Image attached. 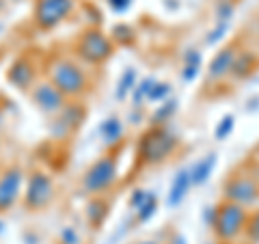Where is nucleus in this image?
Here are the masks:
<instances>
[{"mask_svg": "<svg viewBox=\"0 0 259 244\" xmlns=\"http://www.w3.org/2000/svg\"><path fill=\"white\" fill-rule=\"evenodd\" d=\"M223 199L253 210L259 206V180L250 173H231L223 186Z\"/></svg>", "mask_w": 259, "mask_h": 244, "instance_id": "0eeeda50", "label": "nucleus"}, {"mask_svg": "<svg viewBox=\"0 0 259 244\" xmlns=\"http://www.w3.org/2000/svg\"><path fill=\"white\" fill-rule=\"evenodd\" d=\"M201 65H203V54H201V50H197V48L186 50L182 56V71H180L182 83H186V85L194 83L201 74Z\"/></svg>", "mask_w": 259, "mask_h": 244, "instance_id": "a211bd4d", "label": "nucleus"}, {"mask_svg": "<svg viewBox=\"0 0 259 244\" xmlns=\"http://www.w3.org/2000/svg\"><path fill=\"white\" fill-rule=\"evenodd\" d=\"M7 80L20 91H30L32 87L39 83L37 78V65L35 61L30 59L28 54L18 56L11 65H9V71H7Z\"/></svg>", "mask_w": 259, "mask_h": 244, "instance_id": "f8f14e48", "label": "nucleus"}, {"mask_svg": "<svg viewBox=\"0 0 259 244\" xmlns=\"http://www.w3.org/2000/svg\"><path fill=\"white\" fill-rule=\"evenodd\" d=\"M214 216H216V206H205L203 208V214H201V221L207 229H212V223H214Z\"/></svg>", "mask_w": 259, "mask_h": 244, "instance_id": "473e14b6", "label": "nucleus"}, {"mask_svg": "<svg viewBox=\"0 0 259 244\" xmlns=\"http://www.w3.org/2000/svg\"><path fill=\"white\" fill-rule=\"evenodd\" d=\"M30 100L37 106L39 112H44L46 117H54L67 106V97H65L59 89H56L50 80H39V83L30 89Z\"/></svg>", "mask_w": 259, "mask_h": 244, "instance_id": "9d476101", "label": "nucleus"}, {"mask_svg": "<svg viewBox=\"0 0 259 244\" xmlns=\"http://www.w3.org/2000/svg\"><path fill=\"white\" fill-rule=\"evenodd\" d=\"M192 188V177H190V169H180L171 182V188L166 192V208L175 210L188 197V192Z\"/></svg>", "mask_w": 259, "mask_h": 244, "instance_id": "4468645a", "label": "nucleus"}, {"mask_svg": "<svg viewBox=\"0 0 259 244\" xmlns=\"http://www.w3.org/2000/svg\"><path fill=\"white\" fill-rule=\"evenodd\" d=\"M233 13H236V5L231 0H218L214 7V18L216 22H229L233 20Z\"/></svg>", "mask_w": 259, "mask_h": 244, "instance_id": "c85d7f7f", "label": "nucleus"}, {"mask_svg": "<svg viewBox=\"0 0 259 244\" xmlns=\"http://www.w3.org/2000/svg\"><path fill=\"white\" fill-rule=\"evenodd\" d=\"M134 37H136V32L130 24H117L110 32V39L115 46H130L134 42Z\"/></svg>", "mask_w": 259, "mask_h": 244, "instance_id": "393cba45", "label": "nucleus"}, {"mask_svg": "<svg viewBox=\"0 0 259 244\" xmlns=\"http://www.w3.org/2000/svg\"><path fill=\"white\" fill-rule=\"evenodd\" d=\"M153 85H156V78L153 76H147V78H141L139 83H136L132 95H130V102H132V108H143L145 104H147V97L151 93Z\"/></svg>", "mask_w": 259, "mask_h": 244, "instance_id": "5701e85b", "label": "nucleus"}, {"mask_svg": "<svg viewBox=\"0 0 259 244\" xmlns=\"http://www.w3.org/2000/svg\"><path fill=\"white\" fill-rule=\"evenodd\" d=\"M108 201L102 199V197H91V201L87 203V223L95 227V229H100V227L106 223V218L110 214L108 210Z\"/></svg>", "mask_w": 259, "mask_h": 244, "instance_id": "6ab92c4d", "label": "nucleus"}, {"mask_svg": "<svg viewBox=\"0 0 259 244\" xmlns=\"http://www.w3.org/2000/svg\"><path fill=\"white\" fill-rule=\"evenodd\" d=\"M257 67H259V59H257L255 52L238 50L236 59H233V65H231L229 78H233V80H246V78H250V74H255Z\"/></svg>", "mask_w": 259, "mask_h": 244, "instance_id": "dca6fc26", "label": "nucleus"}, {"mask_svg": "<svg viewBox=\"0 0 259 244\" xmlns=\"http://www.w3.org/2000/svg\"><path fill=\"white\" fill-rule=\"evenodd\" d=\"M238 50L240 48L236 44H231V46L221 48V50L212 56V61L207 65V74H205L207 83H223L225 78H229L231 65H233V59H236Z\"/></svg>", "mask_w": 259, "mask_h": 244, "instance_id": "ddd939ff", "label": "nucleus"}, {"mask_svg": "<svg viewBox=\"0 0 259 244\" xmlns=\"http://www.w3.org/2000/svg\"><path fill=\"white\" fill-rule=\"evenodd\" d=\"M56 197V184L52 175L44 169H35L26 175V184H24L22 203L28 212H41V210L50 208V203Z\"/></svg>", "mask_w": 259, "mask_h": 244, "instance_id": "39448f33", "label": "nucleus"}, {"mask_svg": "<svg viewBox=\"0 0 259 244\" xmlns=\"http://www.w3.org/2000/svg\"><path fill=\"white\" fill-rule=\"evenodd\" d=\"M229 28H231V24H229V22H216V24H214V28L207 32L205 44H207V46H216L218 42H223L225 35L229 32Z\"/></svg>", "mask_w": 259, "mask_h": 244, "instance_id": "c756f323", "label": "nucleus"}, {"mask_svg": "<svg viewBox=\"0 0 259 244\" xmlns=\"http://www.w3.org/2000/svg\"><path fill=\"white\" fill-rule=\"evenodd\" d=\"M50 136L56 138V141H63V138H67L69 134H74L76 130L80 128V124H82L84 119V110L82 106H78V104H71L67 102V106H65L59 115L50 117Z\"/></svg>", "mask_w": 259, "mask_h": 244, "instance_id": "9b49d317", "label": "nucleus"}, {"mask_svg": "<svg viewBox=\"0 0 259 244\" xmlns=\"http://www.w3.org/2000/svg\"><path fill=\"white\" fill-rule=\"evenodd\" d=\"M180 147V141L177 136L168 130L166 126H149L139 138V149H136V156H139L141 165L145 167H158L164 160H168Z\"/></svg>", "mask_w": 259, "mask_h": 244, "instance_id": "f03ea898", "label": "nucleus"}, {"mask_svg": "<svg viewBox=\"0 0 259 244\" xmlns=\"http://www.w3.org/2000/svg\"><path fill=\"white\" fill-rule=\"evenodd\" d=\"M106 5L110 7L112 13H125V11L132 9L134 0H106Z\"/></svg>", "mask_w": 259, "mask_h": 244, "instance_id": "2f4dec72", "label": "nucleus"}, {"mask_svg": "<svg viewBox=\"0 0 259 244\" xmlns=\"http://www.w3.org/2000/svg\"><path fill=\"white\" fill-rule=\"evenodd\" d=\"M97 134H100L104 147L115 149L117 145L121 143L123 134H125V126H123V121H121L117 115H108L100 124V128H97Z\"/></svg>", "mask_w": 259, "mask_h": 244, "instance_id": "2eb2a0df", "label": "nucleus"}, {"mask_svg": "<svg viewBox=\"0 0 259 244\" xmlns=\"http://www.w3.org/2000/svg\"><path fill=\"white\" fill-rule=\"evenodd\" d=\"M130 244H162V242L156 240V238H143V240H134V242H130Z\"/></svg>", "mask_w": 259, "mask_h": 244, "instance_id": "c9c22d12", "label": "nucleus"}, {"mask_svg": "<svg viewBox=\"0 0 259 244\" xmlns=\"http://www.w3.org/2000/svg\"><path fill=\"white\" fill-rule=\"evenodd\" d=\"M15 3H20V0H15Z\"/></svg>", "mask_w": 259, "mask_h": 244, "instance_id": "a19ab883", "label": "nucleus"}, {"mask_svg": "<svg viewBox=\"0 0 259 244\" xmlns=\"http://www.w3.org/2000/svg\"><path fill=\"white\" fill-rule=\"evenodd\" d=\"M147 194H149V190H145V188H134L132 192H130V197H127V208L134 212V210L139 208L145 199H147Z\"/></svg>", "mask_w": 259, "mask_h": 244, "instance_id": "7c9ffc66", "label": "nucleus"}, {"mask_svg": "<svg viewBox=\"0 0 259 244\" xmlns=\"http://www.w3.org/2000/svg\"><path fill=\"white\" fill-rule=\"evenodd\" d=\"M24 184H26V175H24L22 167L13 165L3 169L0 173V214L11 212L18 206L24 194Z\"/></svg>", "mask_w": 259, "mask_h": 244, "instance_id": "1a4fd4ad", "label": "nucleus"}, {"mask_svg": "<svg viewBox=\"0 0 259 244\" xmlns=\"http://www.w3.org/2000/svg\"><path fill=\"white\" fill-rule=\"evenodd\" d=\"M3 124H5V110L0 106V128H3Z\"/></svg>", "mask_w": 259, "mask_h": 244, "instance_id": "e433bc0d", "label": "nucleus"}, {"mask_svg": "<svg viewBox=\"0 0 259 244\" xmlns=\"http://www.w3.org/2000/svg\"><path fill=\"white\" fill-rule=\"evenodd\" d=\"M218 165V153L216 151H209L205 153L203 158H199L194 165L190 167V177H192V186H203L209 182L214 169Z\"/></svg>", "mask_w": 259, "mask_h": 244, "instance_id": "f3484780", "label": "nucleus"}, {"mask_svg": "<svg viewBox=\"0 0 259 244\" xmlns=\"http://www.w3.org/2000/svg\"><path fill=\"white\" fill-rule=\"evenodd\" d=\"M74 11V0H35L32 20L41 30H52Z\"/></svg>", "mask_w": 259, "mask_h": 244, "instance_id": "6e6552de", "label": "nucleus"}, {"mask_svg": "<svg viewBox=\"0 0 259 244\" xmlns=\"http://www.w3.org/2000/svg\"><path fill=\"white\" fill-rule=\"evenodd\" d=\"M233 130H236V115H233V112H227V115H223L218 119V124L214 128V141H218V143L227 141V138L233 134Z\"/></svg>", "mask_w": 259, "mask_h": 244, "instance_id": "b1692460", "label": "nucleus"}, {"mask_svg": "<svg viewBox=\"0 0 259 244\" xmlns=\"http://www.w3.org/2000/svg\"><path fill=\"white\" fill-rule=\"evenodd\" d=\"M244 240H246L248 244H259V206L253 208V212L248 214V223H246Z\"/></svg>", "mask_w": 259, "mask_h": 244, "instance_id": "cd10ccee", "label": "nucleus"}, {"mask_svg": "<svg viewBox=\"0 0 259 244\" xmlns=\"http://www.w3.org/2000/svg\"><path fill=\"white\" fill-rule=\"evenodd\" d=\"M248 214H250V210L223 199L216 206V216L212 223V231L216 235V240L221 244H233L240 238H244Z\"/></svg>", "mask_w": 259, "mask_h": 244, "instance_id": "7ed1b4c3", "label": "nucleus"}, {"mask_svg": "<svg viewBox=\"0 0 259 244\" xmlns=\"http://www.w3.org/2000/svg\"><path fill=\"white\" fill-rule=\"evenodd\" d=\"M0 231H3V221H0Z\"/></svg>", "mask_w": 259, "mask_h": 244, "instance_id": "4c0bfd02", "label": "nucleus"}, {"mask_svg": "<svg viewBox=\"0 0 259 244\" xmlns=\"http://www.w3.org/2000/svg\"><path fill=\"white\" fill-rule=\"evenodd\" d=\"M136 83H139V71H136L134 67H125L123 71H121V76H119L117 91H115V100H117V102L127 100V97L132 95Z\"/></svg>", "mask_w": 259, "mask_h": 244, "instance_id": "aec40b11", "label": "nucleus"}, {"mask_svg": "<svg viewBox=\"0 0 259 244\" xmlns=\"http://www.w3.org/2000/svg\"><path fill=\"white\" fill-rule=\"evenodd\" d=\"M166 244H188V240H186V235H182V233H173Z\"/></svg>", "mask_w": 259, "mask_h": 244, "instance_id": "f704fd0d", "label": "nucleus"}, {"mask_svg": "<svg viewBox=\"0 0 259 244\" xmlns=\"http://www.w3.org/2000/svg\"><path fill=\"white\" fill-rule=\"evenodd\" d=\"M173 93V85L171 83H164V80H156V85H153L151 93L147 97V104H162L166 102L168 97Z\"/></svg>", "mask_w": 259, "mask_h": 244, "instance_id": "a878e982", "label": "nucleus"}, {"mask_svg": "<svg viewBox=\"0 0 259 244\" xmlns=\"http://www.w3.org/2000/svg\"><path fill=\"white\" fill-rule=\"evenodd\" d=\"M119 180V158L115 151H108L100 156L82 175V192L89 197H102L106 190H110Z\"/></svg>", "mask_w": 259, "mask_h": 244, "instance_id": "20e7f679", "label": "nucleus"}, {"mask_svg": "<svg viewBox=\"0 0 259 244\" xmlns=\"http://www.w3.org/2000/svg\"><path fill=\"white\" fill-rule=\"evenodd\" d=\"M3 28H5V26H3V24H0V32H3Z\"/></svg>", "mask_w": 259, "mask_h": 244, "instance_id": "58836bf2", "label": "nucleus"}, {"mask_svg": "<svg viewBox=\"0 0 259 244\" xmlns=\"http://www.w3.org/2000/svg\"><path fill=\"white\" fill-rule=\"evenodd\" d=\"M56 242L59 244H84V238L78 227L74 225H63L59 233H56Z\"/></svg>", "mask_w": 259, "mask_h": 244, "instance_id": "bb28decb", "label": "nucleus"}, {"mask_svg": "<svg viewBox=\"0 0 259 244\" xmlns=\"http://www.w3.org/2000/svg\"><path fill=\"white\" fill-rule=\"evenodd\" d=\"M48 80L67 100L82 97L89 91V74L84 71L82 65L74 59H69V56H56V59H52V63L48 65Z\"/></svg>", "mask_w": 259, "mask_h": 244, "instance_id": "f257e3e1", "label": "nucleus"}, {"mask_svg": "<svg viewBox=\"0 0 259 244\" xmlns=\"http://www.w3.org/2000/svg\"><path fill=\"white\" fill-rule=\"evenodd\" d=\"M112 52H115V44L112 39L102 32L100 28H87L76 42V54L78 59L87 65H102L106 63Z\"/></svg>", "mask_w": 259, "mask_h": 244, "instance_id": "423d86ee", "label": "nucleus"}, {"mask_svg": "<svg viewBox=\"0 0 259 244\" xmlns=\"http://www.w3.org/2000/svg\"><path fill=\"white\" fill-rule=\"evenodd\" d=\"M158 208H160V199H158V194L149 190L147 199H145V201L141 203V206L134 210V223H136V225H145V223H149L151 218L156 216Z\"/></svg>", "mask_w": 259, "mask_h": 244, "instance_id": "412c9836", "label": "nucleus"}, {"mask_svg": "<svg viewBox=\"0 0 259 244\" xmlns=\"http://www.w3.org/2000/svg\"><path fill=\"white\" fill-rule=\"evenodd\" d=\"M0 149H3V141H0Z\"/></svg>", "mask_w": 259, "mask_h": 244, "instance_id": "ea45409f", "label": "nucleus"}, {"mask_svg": "<svg viewBox=\"0 0 259 244\" xmlns=\"http://www.w3.org/2000/svg\"><path fill=\"white\" fill-rule=\"evenodd\" d=\"M127 119H130V124H132V126H139L143 121V108H130Z\"/></svg>", "mask_w": 259, "mask_h": 244, "instance_id": "72a5a7b5", "label": "nucleus"}, {"mask_svg": "<svg viewBox=\"0 0 259 244\" xmlns=\"http://www.w3.org/2000/svg\"><path fill=\"white\" fill-rule=\"evenodd\" d=\"M177 108H180V102L175 100V97H168L166 102H162L160 106L153 110V115H151V126H166L168 121H171L175 115H177Z\"/></svg>", "mask_w": 259, "mask_h": 244, "instance_id": "4be33fe9", "label": "nucleus"}, {"mask_svg": "<svg viewBox=\"0 0 259 244\" xmlns=\"http://www.w3.org/2000/svg\"><path fill=\"white\" fill-rule=\"evenodd\" d=\"M0 173H3V169H0Z\"/></svg>", "mask_w": 259, "mask_h": 244, "instance_id": "79ce46f5", "label": "nucleus"}]
</instances>
